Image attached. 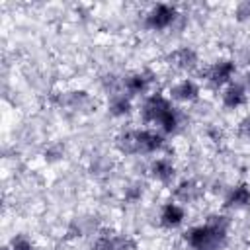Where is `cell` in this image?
I'll return each mask as SVG.
<instances>
[{"mask_svg":"<svg viewBox=\"0 0 250 250\" xmlns=\"http://www.w3.org/2000/svg\"><path fill=\"white\" fill-rule=\"evenodd\" d=\"M229 217L227 215H211L205 223L193 225L184 232V240L189 248L197 250H221L227 242L229 232Z\"/></svg>","mask_w":250,"mask_h":250,"instance_id":"obj_1","label":"cell"},{"mask_svg":"<svg viewBox=\"0 0 250 250\" xmlns=\"http://www.w3.org/2000/svg\"><path fill=\"white\" fill-rule=\"evenodd\" d=\"M166 143V137L152 127L143 129H127L121 131L115 137V146L121 154L133 156V154H154L158 152Z\"/></svg>","mask_w":250,"mask_h":250,"instance_id":"obj_2","label":"cell"},{"mask_svg":"<svg viewBox=\"0 0 250 250\" xmlns=\"http://www.w3.org/2000/svg\"><path fill=\"white\" fill-rule=\"evenodd\" d=\"M178 16L180 14L174 4H166V2L154 4L145 16V27L150 31H164L176 23Z\"/></svg>","mask_w":250,"mask_h":250,"instance_id":"obj_3","label":"cell"},{"mask_svg":"<svg viewBox=\"0 0 250 250\" xmlns=\"http://www.w3.org/2000/svg\"><path fill=\"white\" fill-rule=\"evenodd\" d=\"M172 105L174 104H172V100L168 96H164L160 92H152V94H148L145 98V102L141 105V117H143V121L146 125H154V129H156V125L160 123V119L166 115V111Z\"/></svg>","mask_w":250,"mask_h":250,"instance_id":"obj_4","label":"cell"},{"mask_svg":"<svg viewBox=\"0 0 250 250\" xmlns=\"http://www.w3.org/2000/svg\"><path fill=\"white\" fill-rule=\"evenodd\" d=\"M236 74V62L232 59H217L203 70V78L213 88H225L230 82H234Z\"/></svg>","mask_w":250,"mask_h":250,"instance_id":"obj_5","label":"cell"},{"mask_svg":"<svg viewBox=\"0 0 250 250\" xmlns=\"http://www.w3.org/2000/svg\"><path fill=\"white\" fill-rule=\"evenodd\" d=\"M168 62H170V66H174L178 70L191 72L199 66V55L193 47L182 45V47H176L174 51L168 53Z\"/></svg>","mask_w":250,"mask_h":250,"instance_id":"obj_6","label":"cell"},{"mask_svg":"<svg viewBox=\"0 0 250 250\" xmlns=\"http://www.w3.org/2000/svg\"><path fill=\"white\" fill-rule=\"evenodd\" d=\"M168 98L170 100H176V102H182V104H191L199 98L201 90H199V84L193 80V78H180L178 82H174L168 90Z\"/></svg>","mask_w":250,"mask_h":250,"instance_id":"obj_7","label":"cell"},{"mask_svg":"<svg viewBox=\"0 0 250 250\" xmlns=\"http://www.w3.org/2000/svg\"><path fill=\"white\" fill-rule=\"evenodd\" d=\"M150 82H152V78H150L148 72H145V70H135V72H129V74H125V76L121 78V90H123L125 94H129L131 98H133V96H141V94L148 92Z\"/></svg>","mask_w":250,"mask_h":250,"instance_id":"obj_8","label":"cell"},{"mask_svg":"<svg viewBox=\"0 0 250 250\" xmlns=\"http://www.w3.org/2000/svg\"><path fill=\"white\" fill-rule=\"evenodd\" d=\"M148 176L158 182V184H172L176 178V164L172 162V158L166 156H158L148 164Z\"/></svg>","mask_w":250,"mask_h":250,"instance_id":"obj_9","label":"cell"},{"mask_svg":"<svg viewBox=\"0 0 250 250\" xmlns=\"http://www.w3.org/2000/svg\"><path fill=\"white\" fill-rule=\"evenodd\" d=\"M186 207L178 201H168L160 207V215H158V221L164 229H178L184 225L186 221Z\"/></svg>","mask_w":250,"mask_h":250,"instance_id":"obj_10","label":"cell"},{"mask_svg":"<svg viewBox=\"0 0 250 250\" xmlns=\"http://www.w3.org/2000/svg\"><path fill=\"white\" fill-rule=\"evenodd\" d=\"M248 90L242 82H230L229 86L223 88V94H221V102L227 109H238L242 105H246L248 102Z\"/></svg>","mask_w":250,"mask_h":250,"instance_id":"obj_11","label":"cell"},{"mask_svg":"<svg viewBox=\"0 0 250 250\" xmlns=\"http://www.w3.org/2000/svg\"><path fill=\"white\" fill-rule=\"evenodd\" d=\"M133 111V98L129 94H125L123 90L119 92H111L109 94V102H107V113L115 119L127 117Z\"/></svg>","mask_w":250,"mask_h":250,"instance_id":"obj_12","label":"cell"},{"mask_svg":"<svg viewBox=\"0 0 250 250\" xmlns=\"http://www.w3.org/2000/svg\"><path fill=\"white\" fill-rule=\"evenodd\" d=\"M90 250H135V242L129 236H117V234H100Z\"/></svg>","mask_w":250,"mask_h":250,"instance_id":"obj_13","label":"cell"},{"mask_svg":"<svg viewBox=\"0 0 250 250\" xmlns=\"http://www.w3.org/2000/svg\"><path fill=\"white\" fill-rule=\"evenodd\" d=\"M225 207L227 209H246L250 207V186L248 184H236L229 188L225 195Z\"/></svg>","mask_w":250,"mask_h":250,"instance_id":"obj_14","label":"cell"},{"mask_svg":"<svg viewBox=\"0 0 250 250\" xmlns=\"http://www.w3.org/2000/svg\"><path fill=\"white\" fill-rule=\"evenodd\" d=\"M199 195H201V188L193 180H182L174 188V197L178 203H191L199 199Z\"/></svg>","mask_w":250,"mask_h":250,"instance_id":"obj_15","label":"cell"},{"mask_svg":"<svg viewBox=\"0 0 250 250\" xmlns=\"http://www.w3.org/2000/svg\"><path fill=\"white\" fill-rule=\"evenodd\" d=\"M6 250H35V244L29 236L25 234H16L12 240H10V246Z\"/></svg>","mask_w":250,"mask_h":250,"instance_id":"obj_16","label":"cell"},{"mask_svg":"<svg viewBox=\"0 0 250 250\" xmlns=\"http://www.w3.org/2000/svg\"><path fill=\"white\" fill-rule=\"evenodd\" d=\"M234 16H236L238 21L248 20V18H250V2H240V4H236V8H234Z\"/></svg>","mask_w":250,"mask_h":250,"instance_id":"obj_17","label":"cell"},{"mask_svg":"<svg viewBox=\"0 0 250 250\" xmlns=\"http://www.w3.org/2000/svg\"><path fill=\"white\" fill-rule=\"evenodd\" d=\"M238 137L250 141V117H244V119L238 123Z\"/></svg>","mask_w":250,"mask_h":250,"instance_id":"obj_18","label":"cell"},{"mask_svg":"<svg viewBox=\"0 0 250 250\" xmlns=\"http://www.w3.org/2000/svg\"><path fill=\"white\" fill-rule=\"evenodd\" d=\"M141 193H143V189H139V184L129 186V188L125 189V199H127V201H137V199L141 197Z\"/></svg>","mask_w":250,"mask_h":250,"instance_id":"obj_19","label":"cell"},{"mask_svg":"<svg viewBox=\"0 0 250 250\" xmlns=\"http://www.w3.org/2000/svg\"><path fill=\"white\" fill-rule=\"evenodd\" d=\"M242 84H244V86H246V90L250 92V70L244 74V82H242Z\"/></svg>","mask_w":250,"mask_h":250,"instance_id":"obj_20","label":"cell"},{"mask_svg":"<svg viewBox=\"0 0 250 250\" xmlns=\"http://www.w3.org/2000/svg\"><path fill=\"white\" fill-rule=\"evenodd\" d=\"M188 250H197V248H188Z\"/></svg>","mask_w":250,"mask_h":250,"instance_id":"obj_21","label":"cell"}]
</instances>
